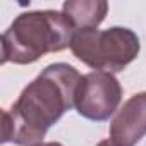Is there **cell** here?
<instances>
[{
  "mask_svg": "<svg viewBox=\"0 0 146 146\" xmlns=\"http://www.w3.org/2000/svg\"><path fill=\"white\" fill-rule=\"evenodd\" d=\"M96 146H113V144H112V141H110V139H105V141H100Z\"/></svg>",
  "mask_w": 146,
  "mask_h": 146,
  "instance_id": "cell-7",
  "label": "cell"
},
{
  "mask_svg": "<svg viewBox=\"0 0 146 146\" xmlns=\"http://www.w3.org/2000/svg\"><path fill=\"white\" fill-rule=\"evenodd\" d=\"M108 4L103 0H69L62 5L64 16L69 19L72 28L78 31L98 28L105 19Z\"/></svg>",
  "mask_w": 146,
  "mask_h": 146,
  "instance_id": "cell-6",
  "label": "cell"
},
{
  "mask_svg": "<svg viewBox=\"0 0 146 146\" xmlns=\"http://www.w3.org/2000/svg\"><path fill=\"white\" fill-rule=\"evenodd\" d=\"M38 146H62V144H60V143H53V141H52V143H41V144H38Z\"/></svg>",
  "mask_w": 146,
  "mask_h": 146,
  "instance_id": "cell-8",
  "label": "cell"
},
{
  "mask_svg": "<svg viewBox=\"0 0 146 146\" xmlns=\"http://www.w3.org/2000/svg\"><path fill=\"white\" fill-rule=\"evenodd\" d=\"M146 136V93L132 95L110 122V141L113 146H136Z\"/></svg>",
  "mask_w": 146,
  "mask_h": 146,
  "instance_id": "cell-5",
  "label": "cell"
},
{
  "mask_svg": "<svg viewBox=\"0 0 146 146\" xmlns=\"http://www.w3.org/2000/svg\"><path fill=\"white\" fill-rule=\"evenodd\" d=\"M139 38L127 28L83 29L72 38L70 50L76 58L100 72L124 70L139 53Z\"/></svg>",
  "mask_w": 146,
  "mask_h": 146,
  "instance_id": "cell-3",
  "label": "cell"
},
{
  "mask_svg": "<svg viewBox=\"0 0 146 146\" xmlns=\"http://www.w3.org/2000/svg\"><path fill=\"white\" fill-rule=\"evenodd\" d=\"M76 29L64 12L33 11L19 14L2 35V64H33L50 52L70 46Z\"/></svg>",
  "mask_w": 146,
  "mask_h": 146,
  "instance_id": "cell-2",
  "label": "cell"
},
{
  "mask_svg": "<svg viewBox=\"0 0 146 146\" xmlns=\"http://www.w3.org/2000/svg\"><path fill=\"white\" fill-rule=\"evenodd\" d=\"M81 74L69 64H52L31 81L2 115V141L19 146L41 144L46 131L72 107Z\"/></svg>",
  "mask_w": 146,
  "mask_h": 146,
  "instance_id": "cell-1",
  "label": "cell"
},
{
  "mask_svg": "<svg viewBox=\"0 0 146 146\" xmlns=\"http://www.w3.org/2000/svg\"><path fill=\"white\" fill-rule=\"evenodd\" d=\"M120 98L122 88L117 78L110 72L95 70L81 76L76 90V110L90 120L103 122L115 113Z\"/></svg>",
  "mask_w": 146,
  "mask_h": 146,
  "instance_id": "cell-4",
  "label": "cell"
}]
</instances>
